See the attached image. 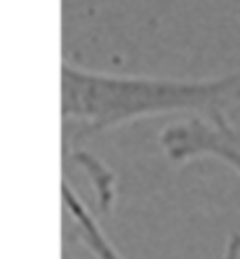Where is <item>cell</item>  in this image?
I'll list each match as a JSON object with an SVG mask.
<instances>
[{
	"label": "cell",
	"instance_id": "obj_1",
	"mask_svg": "<svg viewBox=\"0 0 240 259\" xmlns=\"http://www.w3.org/2000/svg\"><path fill=\"white\" fill-rule=\"evenodd\" d=\"M240 109V66L212 78H151L89 71L64 62L66 142L163 116L228 118Z\"/></svg>",
	"mask_w": 240,
	"mask_h": 259
},
{
	"label": "cell",
	"instance_id": "obj_2",
	"mask_svg": "<svg viewBox=\"0 0 240 259\" xmlns=\"http://www.w3.org/2000/svg\"><path fill=\"white\" fill-rule=\"evenodd\" d=\"M160 149L177 165L217 160L240 175V125L231 118H188L160 130Z\"/></svg>",
	"mask_w": 240,
	"mask_h": 259
},
{
	"label": "cell",
	"instance_id": "obj_3",
	"mask_svg": "<svg viewBox=\"0 0 240 259\" xmlns=\"http://www.w3.org/2000/svg\"><path fill=\"white\" fill-rule=\"evenodd\" d=\"M62 200L66 207V214L71 219V229L73 236L85 250L94 259H125L123 254L118 252V247L111 243V238L106 236V231L102 229L99 219L87 205L80 200L73 186L69 182H64L62 186Z\"/></svg>",
	"mask_w": 240,
	"mask_h": 259
},
{
	"label": "cell",
	"instance_id": "obj_4",
	"mask_svg": "<svg viewBox=\"0 0 240 259\" xmlns=\"http://www.w3.org/2000/svg\"><path fill=\"white\" fill-rule=\"evenodd\" d=\"M219 259H240V233L228 243L226 250H224V254H221Z\"/></svg>",
	"mask_w": 240,
	"mask_h": 259
}]
</instances>
